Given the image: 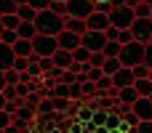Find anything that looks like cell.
I'll use <instances>...</instances> for the list:
<instances>
[{"label":"cell","mask_w":152,"mask_h":133,"mask_svg":"<svg viewBox=\"0 0 152 133\" xmlns=\"http://www.w3.org/2000/svg\"><path fill=\"white\" fill-rule=\"evenodd\" d=\"M16 37H19V32H16V29H8V27H3V32H0V40H3V43L13 45V43H16Z\"/></svg>","instance_id":"484cf974"},{"label":"cell","mask_w":152,"mask_h":133,"mask_svg":"<svg viewBox=\"0 0 152 133\" xmlns=\"http://www.w3.org/2000/svg\"><path fill=\"white\" fill-rule=\"evenodd\" d=\"M136 99H139V93H136V88H134V85L118 88V101H120V104H134Z\"/></svg>","instance_id":"2e32d148"},{"label":"cell","mask_w":152,"mask_h":133,"mask_svg":"<svg viewBox=\"0 0 152 133\" xmlns=\"http://www.w3.org/2000/svg\"><path fill=\"white\" fill-rule=\"evenodd\" d=\"M104 59H107V56H104L102 51H91V59H88V64H91V67H102V64H104Z\"/></svg>","instance_id":"4dcf8cb0"},{"label":"cell","mask_w":152,"mask_h":133,"mask_svg":"<svg viewBox=\"0 0 152 133\" xmlns=\"http://www.w3.org/2000/svg\"><path fill=\"white\" fill-rule=\"evenodd\" d=\"M21 3H27V0H16V5H21Z\"/></svg>","instance_id":"b9f144b4"},{"label":"cell","mask_w":152,"mask_h":133,"mask_svg":"<svg viewBox=\"0 0 152 133\" xmlns=\"http://www.w3.org/2000/svg\"><path fill=\"white\" fill-rule=\"evenodd\" d=\"M107 16H110V24L112 27H118V29H123V27H131V21L136 19V13H134V8L131 5H112L110 11H107Z\"/></svg>","instance_id":"3957f363"},{"label":"cell","mask_w":152,"mask_h":133,"mask_svg":"<svg viewBox=\"0 0 152 133\" xmlns=\"http://www.w3.org/2000/svg\"><path fill=\"white\" fill-rule=\"evenodd\" d=\"M35 27L37 32H45V35H59L64 29V16L51 11V8H43L35 13Z\"/></svg>","instance_id":"6da1fadb"},{"label":"cell","mask_w":152,"mask_h":133,"mask_svg":"<svg viewBox=\"0 0 152 133\" xmlns=\"http://www.w3.org/2000/svg\"><path fill=\"white\" fill-rule=\"evenodd\" d=\"M3 88H5V72L0 69V91H3Z\"/></svg>","instance_id":"60d3db41"},{"label":"cell","mask_w":152,"mask_h":133,"mask_svg":"<svg viewBox=\"0 0 152 133\" xmlns=\"http://www.w3.org/2000/svg\"><path fill=\"white\" fill-rule=\"evenodd\" d=\"M16 13H19V19H27V21H35V13H37V11H35V8H32L29 3H21V5L16 8Z\"/></svg>","instance_id":"ffe728a7"},{"label":"cell","mask_w":152,"mask_h":133,"mask_svg":"<svg viewBox=\"0 0 152 133\" xmlns=\"http://www.w3.org/2000/svg\"><path fill=\"white\" fill-rule=\"evenodd\" d=\"M102 53H104V56H118V53H120V43H118V40H107L104 48H102Z\"/></svg>","instance_id":"cb8c5ba5"},{"label":"cell","mask_w":152,"mask_h":133,"mask_svg":"<svg viewBox=\"0 0 152 133\" xmlns=\"http://www.w3.org/2000/svg\"><path fill=\"white\" fill-rule=\"evenodd\" d=\"M56 48H59V43H56V35H45V32H37V35L32 37V51H35L37 56H51Z\"/></svg>","instance_id":"277c9868"},{"label":"cell","mask_w":152,"mask_h":133,"mask_svg":"<svg viewBox=\"0 0 152 133\" xmlns=\"http://www.w3.org/2000/svg\"><path fill=\"white\" fill-rule=\"evenodd\" d=\"M35 112H37V115H53V101H51V99H40Z\"/></svg>","instance_id":"d4e9b609"},{"label":"cell","mask_w":152,"mask_h":133,"mask_svg":"<svg viewBox=\"0 0 152 133\" xmlns=\"http://www.w3.org/2000/svg\"><path fill=\"white\" fill-rule=\"evenodd\" d=\"M13 115L21 117V120H32V117H35V109H32V104H19V109H16Z\"/></svg>","instance_id":"603a6c76"},{"label":"cell","mask_w":152,"mask_h":133,"mask_svg":"<svg viewBox=\"0 0 152 133\" xmlns=\"http://www.w3.org/2000/svg\"><path fill=\"white\" fill-rule=\"evenodd\" d=\"M94 8H96L94 0H67V13L69 16H77V19H86Z\"/></svg>","instance_id":"52a82bcc"},{"label":"cell","mask_w":152,"mask_h":133,"mask_svg":"<svg viewBox=\"0 0 152 133\" xmlns=\"http://www.w3.org/2000/svg\"><path fill=\"white\" fill-rule=\"evenodd\" d=\"M16 32H19V37H27V40H32V37L37 35V27H35V21H27V19H21V21H19V27H16Z\"/></svg>","instance_id":"9a60e30c"},{"label":"cell","mask_w":152,"mask_h":133,"mask_svg":"<svg viewBox=\"0 0 152 133\" xmlns=\"http://www.w3.org/2000/svg\"><path fill=\"white\" fill-rule=\"evenodd\" d=\"M144 3H150V5H152V0H144Z\"/></svg>","instance_id":"ee69618b"},{"label":"cell","mask_w":152,"mask_h":133,"mask_svg":"<svg viewBox=\"0 0 152 133\" xmlns=\"http://www.w3.org/2000/svg\"><path fill=\"white\" fill-rule=\"evenodd\" d=\"M112 85H115V88L134 85V72H131V67H120V69L112 75Z\"/></svg>","instance_id":"8fae6325"},{"label":"cell","mask_w":152,"mask_h":133,"mask_svg":"<svg viewBox=\"0 0 152 133\" xmlns=\"http://www.w3.org/2000/svg\"><path fill=\"white\" fill-rule=\"evenodd\" d=\"M118 59H120V64H123V67H134V64L144 61V43H139V40H131V43L120 45V53H118Z\"/></svg>","instance_id":"7a4b0ae2"},{"label":"cell","mask_w":152,"mask_h":133,"mask_svg":"<svg viewBox=\"0 0 152 133\" xmlns=\"http://www.w3.org/2000/svg\"><path fill=\"white\" fill-rule=\"evenodd\" d=\"M3 72H5V83H8V85H16V83H19V72H16L13 67H8V69H3Z\"/></svg>","instance_id":"1f68e13d"},{"label":"cell","mask_w":152,"mask_h":133,"mask_svg":"<svg viewBox=\"0 0 152 133\" xmlns=\"http://www.w3.org/2000/svg\"><path fill=\"white\" fill-rule=\"evenodd\" d=\"M110 88H112V75H102L96 80V93L99 91H110Z\"/></svg>","instance_id":"4316f807"},{"label":"cell","mask_w":152,"mask_h":133,"mask_svg":"<svg viewBox=\"0 0 152 133\" xmlns=\"http://www.w3.org/2000/svg\"><path fill=\"white\" fill-rule=\"evenodd\" d=\"M19 21H21V19H19V13H16V11H13V13H0V24H3V27H8V29H16V27H19Z\"/></svg>","instance_id":"d6986e66"},{"label":"cell","mask_w":152,"mask_h":133,"mask_svg":"<svg viewBox=\"0 0 152 133\" xmlns=\"http://www.w3.org/2000/svg\"><path fill=\"white\" fill-rule=\"evenodd\" d=\"M134 88H136L139 96H150L152 93V80L150 77H136V80H134Z\"/></svg>","instance_id":"e0dca14e"},{"label":"cell","mask_w":152,"mask_h":133,"mask_svg":"<svg viewBox=\"0 0 152 133\" xmlns=\"http://www.w3.org/2000/svg\"><path fill=\"white\" fill-rule=\"evenodd\" d=\"M120 67H123V64H120V59H118V56H107V59H104V64H102V72H104V75H115Z\"/></svg>","instance_id":"ac0fdd59"},{"label":"cell","mask_w":152,"mask_h":133,"mask_svg":"<svg viewBox=\"0 0 152 133\" xmlns=\"http://www.w3.org/2000/svg\"><path fill=\"white\" fill-rule=\"evenodd\" d=\"M150 43H152V35H150Z\"/></svg>","instance_id":"bcb514c9"},{"label":"cell","mask_w":152,"mask_h":133,"mask_svg":"<svg viewBox=\"0 0 152 133\" xmlns=\"http://www.w3.org/2000/svg\"><path fill=\"white\" fill-rule=\"evenodd\" d=\"M131 32H134V40H139V43H150L152 19H150V16H136V19L131 21Z\"/></svg>","instance_id":"5b68a950"},{"label":"cell","mask_w":152,"mask_h":133,"mask_svg":"<svg viewBox=\"0 0 152 133\" xmlns=\"http://www.w3.org/2000/svg\"><path fill=\"white\" fill-rule=\"evenodd\" d=\"M88 59H91V51H88V48L80 43V45L72 51V61H88Z\"/></svg>","instance_id":"7402d4cb"},{"label":"cell","mask_w":152,"mask_h":133,"mask_svg":"<svg viewBox=\"0 0 152 133\" xmlns=\"http://www.w3.org/2000/svg\"><path fill=\"white\" fill-rule=\"evenodd\" d=\"M150 19H152V11H150Z\"/></svg>","instance_id":"7dc6e473"},{"label":"cell","mask_w":152,"mask_h":133,"mask_svg":"<svg viewBox=\"0 0 152 133\" xmlns=\"http://www.w3.org/2000/svg\"><path fill=\"white\" fill-rule=\"evenodd\" d=\"M48 8H51V11H56V13H61V16H67V0H51V3H48Z\"/></svg>","instance_id":"83f0119b"},{"label":"cell","mask_w":152,"mask_h":133,"mask_svg":"<svg viewBox=\"0 0 152 133\" xmlns=\"http://www.w3.org/2000/svg\"><path fill=\"white\" fill-rule=\"evenodd\" d=\"M5 101H8V99H5V93L0 91V109H5Z\"/></svg>","instance_id":"ab89813d"},{"label":"cell","mask_w":152,"mask_h":133,"mask_svg":"<svg viewBox=\"0 0 152 133\" xmlns=\"http://www.w3.org/2000/svg\"><path fill=\"white\" fill-rule=\"evenodd\" d=\"M115 40H118L120 45L131 43V40H134V32H131V27H123V29H118V32H115Z\"/></svg>","instance_id":"44dd1931"},{"label":"cell","mask_w":152,"mask_h":133,"mask_svg":"<svg viewBox=\"0 0 152 133\" xmlns=\"http://www.w3.org/2000/svg\"><path fill=\"white\" fill-rule=\"evenodd\" d=\"M27 3H29L35 11H43V8H48V3H51V0H27Z\"/></svg>","instance_id":"74e56055"},{"label":"cell","mask_w":152,"mask_h":133,"mask_svg":"<svg viewBox=\"0 0 152 133\" xmlns=\"http://www.w3.org/2000/svg\"><path fill=\"white\" fill-rule=\"evenodd\" d=\"M13 45H8V43H3L0 40V69H8L11 64H13Z\"/></svg>","instance_id":"4fadbf2b"},{"label":"cell","mask_w":152,"mask_h":133,"mask_svg":"<svg viewBox=\"0 0 152 133\" xmlns=\"http://www.w3.org/2000/svg\"><path fill=\"white\" fill-rule=\"evenodd\" d=\"M147 77H150V80H152V69H150V75H147Z\"/></svg>","instance_id":"7bdbcfd3"},{"label":"cell","mask_w":152,"mask_h":133,"mask_svg":"<svg viewBox=\"0 0 152 133\" xmlns=\"http://www.w3.org/2000/svg\"><path fill=\"white\" fill-rule=\"evenodd\" d=\"M11 67H13L16 72H24V69L29 67V59H27V56H13V64H11Z\"/></svg>","instance_id":"f1b7e54d"},{"label":"cell","mask_w":152,"mask_h":133,"mask_svg":"<svg viewBox=\"0 0 152 133\" xmlns=\"http://www.w3.org/2000/svg\"><path fill=\"white\" fill-rule=\"evenodd\" d=\"M16 8V0H0V13H13Z\"/></svg>","instance_id":"836d02e7"},{"label":"cell","mask_w":152,"mask_h":133,"mask_svg":"<svg viewBox=\"0 0 152 133\" xmlns=\"http://www.w3.org/2000/svg\"><path fill=\"white\" fill-rule=\"evenodd\" d=\"M86 27H88V29H107V27H110V16H107L104 11L94 8V11L86 16Z\"/></svg>","instance_id":"ba28073f"},{"label":"cell","mask_w":152,"mask_h":133,"mask_svg":"<svg viewBox=\"0 0 152 133\" xmlns=\"http://www.w3.org/2000/svg\"><path fill=\"white\" fill-rule=\"evenodd\" d=\"M80 88H83V96H91V93L96 96V83H94V80H83Z\"/></svg>","instance_id":"d6a6232c"},{"label":"cell","mask_w":152,"mask_h":133,"mask_svg":"<svg viewBox=\"0 0 152 133\" xmlns=\"http://www.w3.org/2000/svg\"><path fill=\"white\" fill-rule=\"evenodd\" d=\"M11 120H13V115L8 109H0V131H8L11 128Z\"/></svg>","instance_id":"f546056e"},{"label":"cell","mask_w":152,"mask_h":133,"mask_svg":"<svg viewBox=\"0 0 152 133\" xmlns=\"http://www.w3.org/2000/svg\"><path fill=\"white\" fill-rule=\"evenodd\" d=\"M131 112H134L139 120H152V101L147 96H139V99L131 104Z\"/></svg>","instance_id":"9c48e42d"},{"label":"cell","mask_w":152,"mask_h":133,"mask_svg":"<svg viewBox=\"0 0 152 133\" xmlns=\"http://www.w3.org/2000/svg\"><path fill=\"white\" fill-rule=\"evenodd\" d=\"M27 75L37 80V77L43 75V69H40V64H37V61H29V67H27Z\"/></svg>","instance_id":"e575fe53"},{"label":"cell","mask_w":152,"mask_h":133,"mask_svg":"<svg viewBox=\"0 0 152 133\" xmlns=\"http://www.w3.org/2000/svg\"><path fill=\"white\" fill-rule=\"evenodd\" d=\"M80 43H83L88 51H102L104 43H107V35H104V29H86V32L80 35Z\"/></svg>","instance_id":"8992f818"},{"label":"cell","mask_w":152,"mask_h":133,"mask_svg":"<svg viewBox=\"0 0 152 133\" xmlns=\"http://www.w3.org/2000/svg\"><path fill=\"white\" fill-rule=\"evenodd\" d=\"M56 43H59V48L75 51V48L80 45V35H77V32H72V29H61V32L56 35Z\"/></svg>","instance_id":"30bf717a"},{"label":"cell","mask_w":152,"mask_h":133,"mask_svg":"<svg viewBox=\"0 0 152 133\" xmlns=\"http://www.w3.org/2000/svg\"><path fill=\"white\" fill-rule=\"evenodd\" d=\"M144 64L152 69V43H144Z\"/></svg>","instance_id":"8d00e7d4"},{"label":"cell","mask_w":152,"mask_h":133,"mask_svg":"<svg viewBox=\"0 0 152 133\" xmlns=\"http://www.w3.org/2000/svg\"><path fill=\"white\" fill-rule=\"evenodd\" d=\"M0 32H3V24H0Z\"/></svg>","instance_id":"f6af8a7d"},{"label":"cell","mask_w":152,"mask_h":133,"mask_svg":"<svg viewBox=\"0 0 152 133\" xmlns=\"http://www.w3.org/2000/svg\"><path fill=\"white\" fill-rule=\"evenodd\" d=\"M69 99H83V88H80V83L75 80V83H69Z\"/></svg>","instance_id":"d590c367"},{"label":"cell","mask_w":152,"mask_h":133,"mask_svg":"<svg viewBox=\"0 0 152 133\" xmlns=\"http://www.w3.org/2000/svg\"><path fill=\"white\" fill-rule=\"evenodd\" d=\"M134 131H152V120H139L134 125Z\"/></svg>","instance_id":"f35d334b"},{"label":"cell","mask_w":152,"mask_h":133,"mask_svg":"<svg viewBox=\"0 0 152 133\" xmlns=\"http://www.w3.org/2000/svg\"><path fill=\"white\" fill-rule=\"evenodd\" d=\"M51 59H53V67L67 69V67L72 64V51H67V48H56V51L51 53Z\"/></svg>","instance_id":"7c38bea8"},{"label":"cell","mask_w":152,"mask_h":133,"mask_svg":"<svg viewBox=\"0 0 152 133\" xmlns=\"http://www.w3.org/2000/svg\"><path fill=\"white\" fill-rule=\"evenodd\" d=\"M64 29H72V32H77V35H83L88 27H86V19H77V16H64Z\"/></svg>","instance_id":"5bb4252c"}]
</instances>
